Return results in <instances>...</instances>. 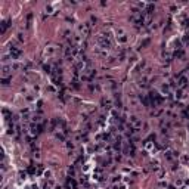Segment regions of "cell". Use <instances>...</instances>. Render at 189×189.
Wrapping results in <instances>:
<instances>
[{
    "mask_svg": "<svg viewBox=\"0 0 189 189\" xmlns=\"http://www.w3.org/2000/svg\"><path fill=\"white\" fill-rule=\"evenodd\" d=\"M130 123L135 126V129L137 130L139 127H142V121L140 120H137V117H130Z\"/></svg>",
    "mask_w": 189,
    "mask_h": 189,
    "instance_id": "obj_4",
    "label": "cell"
},
{
    "mask_svg": "<svg viewBox=\"0 0 189 189\" xmlns=\"http://www.w3.org/2000/svg\"><path fill=\"white\" fill-rule=\"evenodd\" d=\"M9 52H10V56H12V59H18L19 56H21V49H18V47H10L9 49Z\"/></svg>",
    "mask_w": 189,
    "mask_h": 189,
    "instance_id": "obj_2",
    "label": "cell"
},
{
    "mask_svg": "<svg viewBox=\"0 0 189 189\" xmlns=\"http://www.w3.org/2000/svg\"><path fill=\"white\" fill-rule=\"evenodd\" d=\"M177 86H179L180 89H183V87L188 86V78H186L185 75H179V78H177Z\"/></svg>",
    "mask_w": 189,
    "mask_h": 189,
    "instance_id": "obj_3",
    "label": "cell"
},
{
    "mask_svg": "<svg viewBox=\"0 0 189 189\" xmlns=\"http://www.w3.org/2000/svg\"><path fill=\"white\" fill-rule=\"evenodd\" d=\"M171 154H173V152H165V158H167V160H173V155H171Z\"/></svg>",
    "mask_w": 189,
    "mask_h": 189,
    "instance_id": "obj_10",
    "label": "cell"
},
{
    "mask_svg": "<svg viewBox=\"0 0 189 189\" xmlns=\"http://www.w3.org/2000/svg\"><path fill=\"white\" fill-rule=\"evenodd\" d=\"M68 174H71V176L74 174V167H70V168H68Z\"/></svg>",
    "mask_w": 189,
    "mask_h": 189,
    "instance_id": "obj_12",
    "label": "cell"
},
{
    "mask_svg": "<svg viewBox=\"0 0 189 189\" xmlns=\"http://www.w3.org/2000/svg\"><path fill=\"white\" fill-rule=\"evenodd\" d=\"M66 188L68 189H77V183H75V180L73 179V177H70V179L66 180Z\"/></svg>",
    "mask_w": 189,
    "mask_h": 189,
    "instance_id": "obj_5",
    "label": "cell"
},
{
    "mask_svg": "<svg viewBox=\"0 0 189 189\" xmlns=\"http://www.w3.org/2000/svg\"><path fill=\"white\" fill-rule=\"evenodd\" d=\"M182 56H183V50L182 49H177L174 52V58H182Z\"/></svg>",
    "mask_w": 189,
    "mask_h": 189,
    "instance_id": "obj_7",
    "label": "cell"
},
{
    "mask_svg": "<svg viewBox=\"0 0 189 189\" xmlns=\"http://www.w3.org/2000/svg\"><path fill=\"white\" fill-rule=\"evenodd\" d=\"M163 93H165V94H168V93H170V87H168L167 84H164V86H163Z\"/></svg>",
    "mask_w": 189,
    "mask_h": 189,
    "instance_id": "obj_9",
    "label": "cell"
},
{
    "mask_svg": "<svg viewBox=\"0 0 189 189\" xmlns=\"http://www.w3.org/2000/svg\"><path fill=\"white\" fill-rule=\"evenodd\" d=\"M8 27H9V22H8V21H3V22H2V33L6 31Z\"/></svg>",
    "mask_w": 189,
    "mask_h": 189,
    "instance_id": "obj_8",
    "label": "cell"
},
{
    "mask_svg": "<svg viewBox=\"0 0 189 189\" xmlns=\"http://www.w3.org/2000/svg\"><path fill=\"white\" fill-rule=\"evenodd\" d=\"M188 47H189V44H188Z\"/></svg>",
    "mask_w": 189,
    "mask_h": 189,
    "instance_id": "obj_14",
    "label": "cell"
},
{
    "mask_svg": "<svg viewBox=\"0 0 189 189\" xmlns=\"http://www.w3.org/2000/svg\"><path fill=\"white\" fill-rule=\"evenodd\" d=\"M8 83H9V78H4V80H3V84H4V86H6Z\"/></svg>",
    "mask_w": 189,
    "mask_h": 189,
    "instance_id": "obj_13",
    "label": "cell"
},
{
    "mask_svg": "<svg viewBox=\"0 0 189 189\" xmlns=\"http://www.w3.org/2000/svg\"><path fill=\"white\" fill-rule=\"evenodd\" d=\"M117 38H118V41H121V43H126V41H127V36H126V33H124V34L117 36Z\"/></svg>",
    "mask_w": 189,
    "mask_h": 189,
    "instance_id": "obj_6",
    "label": "cell"
},
{
    "mask_svg": "<svg viewBox=\"0 0 189 189\" xmlns=\"http://www.w3.org/2000/svg\"><path fill=\"white\" fill-rule=\"evenodd\" d=\"M8 74H9V68L4 65V66H3V75H8Z\"/></svg>",
    "mask_w": 189,
    "mask_h": 189,
    "instance_id": "obj_11",
    "label": "cell"
},
{
    "mask_svg": "<svg viewBox=\"0 0 189 189\" xmlns=\"http://www.w3.org/2000/svg\"><path fill=\"white\" fill-rule=\"evenodd\" d=\"M78 31H80L81 37H87L89 34H90V27H89V24H83V25L78 27Z\"/></svg>",
    "mask_w": 189,
    "mask_h": 189,
    "instance_id": "obj_1",
    "label": "cell"
}]
</instances>
